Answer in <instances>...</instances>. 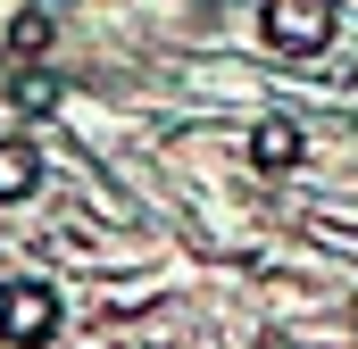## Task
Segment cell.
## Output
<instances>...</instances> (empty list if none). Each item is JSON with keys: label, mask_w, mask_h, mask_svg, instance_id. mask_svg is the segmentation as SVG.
<instances>
[{"label": "cell", "mask_w": 358, "mask_h": 349, "mask_svg": "<svg viewBox=\"0 0 358 349\" xmlns=\"http://www.w3.org/2000/svg\"><path fill=\"white\" fill-rule=\"evenodd\" d=\"M259 158H275V167L292 158V133H283V125H267V133H259Z\"/></svg>", "instance_id": "7a4b0ae2"}, {"label": "cell", "mask_w": 358, "mask_h": 349, "mask_svg": "<svg viewBox=\"0 0 358 349\" xmlns=\"http://www.w3.org/2000/svg\"><path fill=\"white\" fill-rule=\"evenodd\" d=\"M267 34L283 42V50L325 42V34H334V0H275V8H267Z\"/></svg>", "instance_id": "6da1fadb"}]
</instances>
